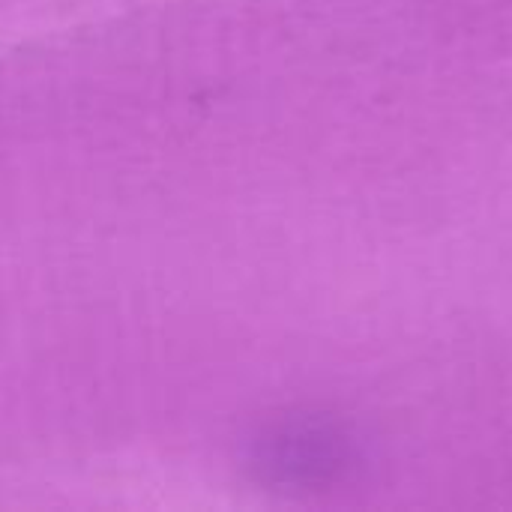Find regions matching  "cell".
Here are the masks:
<instances>
[{"label": "cell", "mask_w": 512, "mask_h": 512, "mask_svg": "<svg viewBox=\"0 0 512 512\" xmlns=\"http://www.w3.org/2000/svg\"><path fill=\"white\" fill-rule=\"evenodd\" d=\"M366 465L357 432L330 414H291L264 426L249 450L255 477L279 492L318 495L351 483Z\"/></svg>", "instance_id": "6da1fadb"}]
</instances>
